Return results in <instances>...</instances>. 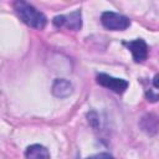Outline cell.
Instances as JSON below:
<instances>
[{
  "label": "cell",
  "mask_w": 159,
  "mask_h": 159,
  "mask_svg": "<svg viewBox=\"0 0 159 159\" xmlns=\"http://www.w3.org/2000/svg\"><path fill=\"white\" fill-rule=\"evenodd\" d=\"M147 98L150 102H157V101H159V94H155V93H153V91L149 89L147 92Z\"/></svg>",
  "instance_id": "10"
},
{
  "label": "cell",
  "mask_w": 159,
  "mask_h": 159,
  "mask_svg": "<svg viewBox=\"0 0 159 159\" xmlns=\"http://www.w3.org/2000/svg\"><path fill=\"white\" fill-rule=\"evenodd\" d=\"M87 159H114V158L108 153H99V154H94L92 157H88Z\"/></svg>",
  "instance_id": "9"
},
{
  "label": "cell",
  "mask_w": 159,
  "mask_h": 159,
  "mask_svg": "<svg viewBox=\"0 0 159 159\" xmlns=\"http://www.w3.org/2000/svg\"><path fill=\"white\" fill-rule=\"evenodd\" d=\"M97 82L101 86L109 88L116 93H123L128 88V82L125 80L112 77L107 73H98L97 75Z\"/></svg>",
  "instance_id": "4"
},
{
  "label": "cell",
  "mask_w": 159,
  "mask_h": 159,
  "mask_svg": "<svg viewBox=\"0 0 159 159\" xmlns=\"http://www.w3.org/2000/svg\"><path fill=\"white\" fill-rule=\"evenodd\" d=\"M153 84H154V87L159 88V75H157V76L154 77V80H153Z\"/></svg>",
  "instance_id": "11"
},
{
  "label": "cell",
  "mask_w": 159,
  "mask_h": 159,
  "mask_svg": "<svg viewBox=\"0 0 159 159\" xmlns=\"http://www.w3.org/2000/svg\"><path fill=\"white\" fill-rule=\"evenodd\" d=\"M53 25L56 27H61V26H66L70 30H80L82 27V16H81V11L76 10L68 15H57L53 17Z\"/></svg>",
  "instance_id": "3"
},
{
  "label": "cell",
  "mask_w": 159,
  "mask_h": 159,
  "mask_svg": "<svg viewBox=\"0 0 159 159\" xmlns=\"http://www.w3.org/2000/svg\"><path fill=\"white\" fill-rule=\"evenodd\" d=\"M139 125H140L143 132H145L149 135H153L159 129V117L153 114V113H147L140 119Z\"/></svg>",
  "instance_id": "6"
},
{
  "label": "cell",
  "mask_w": 159,
  "mask_h": 159,
  "mask_svg": "<svg viewBox=\"0 0 159 159\" xmlns=\"http://www.w3.org/2000/svg\"><path fill=\"white\" fill-rule=\"evenodd\" d=\"M14 9H15L16 14L19 15V17L30 27L42 30L47 24L46 16L41 11L36 10L32 5H30L25 1H16L14 4Z\"/></svg>",
  "instance_id": "1"
},
{
  "label": "cell",
  "mask_w": 159,
  "mask_h": 159,
  "mask_svg": "<svg viewBox=\"0 0 159 159\" xmlns=\"http://www.w3.org/2000/svg\"><path fill=\"white\" fill-rule=\"evenodd\" d=\"M101 21H102V24L106 29H109V30H113V31L125 30L130 25V21H129L128 17H125L120 14L113 12V11L103 12L102 16H101Z\"/></svg>",
  "instance_id": "2"
},
{
  "label": "cell",
  "mask_w": 159,
  "mask_h": 159,
  "mask_svg": "<svg viewBox=\"0 0 159 159\" xmlns=\"http://www.w3.org/2000/svg\"><path fill=\"white\" fill-rule=\"evenodd\" d=\"M25 155L27 159H50V153L47 148L40 144H32L27 147Z\"/></svg>",
  "instance_id": "8"
},
{
  "label": "cell",
  "mask_w": 159,
  "mask_h": 159,
  "mask_svg": "<svg viewBox=\"0 0 159 159\" xmlns=\"http://www.w3.org/2000/svg\"><path fill=\"white\" fill-rule=\"evenodd\" d=\"M72 91H73V87H72L71 82L65 78H57V80H55V82L52 84V93L60 98L68 97L72 93Z\"/></svg>",
  "instance_id": "7"
},
{
  "label": "cell",
  "mask_w": 159,
  "mask_h": 159,
  "mask_svg": "<svg viewBox=\"0 0 159 159\" xmlns=\"http://www.w3.org/2000/svg\"><path fill=\"white\" fill-rule=\"evenodd\" d=\"M124 45L132 51L133 58H134L135 62H143L147 58V56H148V46H147L144 40L137 39L134 41L124 42Z\"/></svg>",
  "instance_id": "5"
}]
</instances>
